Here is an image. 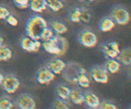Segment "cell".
I'll return each mask as SVG.
<instances>
[{
    "instance_id": "6da1fadb",
    "label": "cell",
    "mask_w": 131,
    "mask_h": 109,
    "mask_svg": "<svg viewBox=\"0 0 131 109\" xmlns=\"http://www.w3.org/2000/svg\"><path fill=\"white\" fill-rule=\"evenodd\" d=\"M42 45L43 49L48 53L61 56L67 52L69 43L65 38L57 34L48 40L43 41Z\"/></svg>"
},
{
    "instance_id": "7a4b0ae2",
    "label": "cell",
    "mask_w": 131,
    "mask_h": 109,
    "mask_svg": "<svg viewBox=\"0 0 131 109\" xmlns=\"http://www.w3.org/2000/svg\"><path fill=\"white\" fill-rule=\"evenodd\" d=\"M47 27V22L43 17L34 15L28 19L26 24V33L29 38L39 40L42 31Z\"/></svg>"
},
{
    "instance_id": "3957f363",
    "label": "cell",
    "mask_w": 131,
    "mask_h": 109,
    "mask_svg": "<svg viewBox=\"0 0 131 109\" xmlns=\"http://www.w3.org/2000/svg\"><path fill=\"white\" fill-rule=\"evenodd\" d=\"M112 19L120 25L124 26L127 24L130 20V15L129 11L124 8H116L111 13Z\"/></svg>"
},
{
    "instance_id": "277c9868",
    "label": "cell",
    "mask_w": 131,
    "mask_h": 109,
    "mask_svg": "<svg viewBox=\"0 0 131 109\" xmlns=\"http://www.w3.org/2000/svg\"><path fill=\"white\" fill-rule=\"evenodd\" d=\"M1 85L6 93L9 94H13L15 93L19 88L20 82L15 76L8 75L3 78Z\"/></svg>"
},
{
    "instance_id": "5b68a950",
    "label": "cell",
    "mask_w": 131,
    "mask_h": 109,
    "mask_svg": "<svg viewBox=\"0 0 131 109\" xmlns=\"http://www.w3.org/2000/svg\"><path fill=\"white\" fill-rule=\"evenodd\" d=\"M79 43L86 47H93L97 43V37L94 33L89 30H84L79 37Z\"/></svg>"
},
{
    "instance_id": "8992f818",
    "label": "cell",
    "mask_w": 131,
    "mask_h": 109,
    "mask_svg": "<svg viewBox=\"0 0 131 109\" xmlns=\"http://www.w3.org/2000/svg\"><path fill=\"white\" fill-rule=\"evenodd\" d=\"M20 47L23 50L28 52H38L42 45V43L39 40H33L29 37H24L20 40Z\"/></svg>"
},
{
    "instance_id": "52a82bcc",
    "label": "cell",
    "mask_w": 131,
    "mask_h": 109,
    "mask_svg": "<svg viewBox=\"0 0 131 109\" xmlns=\"http://www.w3.org/2000/svg\"><path fill=\"white\" fill-rule=\"evenodd\" d=\"M91 75L93 80L101 84H106L108 82V74L106 68L97 66L91 71Z\"/></svg>"
},
{
    "instance_id": "ba28073f",
    "label": "cell",
    "mask_w": 131,
    "mask_h": 109,
    "mask_svg": "<svg viewBox=\"0 0 131 109\" xmlns=\"http://www.w3.org/2000/svg\"><path fill=\"white\" fill-rule=\"evenodd\" d=\"M55 77L56 75L49 68H45L38 71L36 79L39 84L45 85L51 82L55 79Z\"/></svg>"
},
{
    "instance_id": "9c48e42d",
    "label": "cell",
    "mask_w": 131,
    "mask_h": 109,
    "mask_svg": "<svg viewBox=\"0 0 131 109\" xmlns=\"http://www.w3.org/2000/svg\"><path fill=\"white\" fill-rule=\"evenodd\" d=\"M102 52L107 59L117 58L120 52L119 45L115 42L107 43L102 47Z\"/></svg>"
},
{
    "instance_id": "30bf717a",
    "label": "cell",
    "mask_w": 131,
    "mask_h": 109,
    "mask_svg": "<svg viewBox=\"0 0 131 109\" xmlns=\"http://www.w3.org/2000/svg\"><path fill=\"white\" fill-rule=\"evenodd\" d=\"M19 108L21 109H34L36 103L34 98L28 94H23L20 96L17 100Z\"/></svg>"
},
{
    "instance_id": "8fae6325",
    "label": "cell",
    "mask_w": 131,
    "mask_h": 109,
    "mask_svg": "<svg viewBox=\"0 0 131 109\" xmlns=\"http://www.w3.org/2000/svg\"><path fill=\"white\" fill-rule=\"evenodd\" d=\"M48 68L55 75H60L66 68V64L60 59H56L50 63Z\"/></svg>"
},
{
    "instance_id": "7c38bea8",
    "label": "cell",
    "mask_w": 131,
    "mask_h": 109,
    "mask_svg": "<svg viewBox=\"0 0 131 109\" xmlns=\"http://www.w3.org/2000/svg\"><path fill=\"white\" fill-rule=\"evenodd\" d=\"M84 103L91 108H97L101 105V102L99 97L92 93H87L84 95Z\"/></svg>"
},
{
    "instance_id": "4fadbf2b",
    "label": "cell",
    "mask_w": 131,
    "mask_h": 109,
    "mask_svg": "<svg viewBox=\"0 0 131 109\" xmlns=\"http://www.w3.org/2000/svg\"><path fill=\"white\" fill-rule=\"evenodd\" d=\"M46 0H30L29 7L32 11L37 13H41L47 8Z\"/></svg>"
},
{
    "instance_id": "5bb4252c",
    "label": "cell",
    "mask_w": 131,
    "mask_h": 109,
    "mask_svg": "<svg viewBox=\"0 0 131 109\" xmlns=\"http://www.w3.org/2000/svg\"><path fill=\"white\" fill-rule=\"evenodd\" d=\"M69 99L75 105H80L84 103V94L78 89H71Z\"/></svg>"
},
{
    "instance_id": "9a60e30c",
    "label": "cell",
    "mask_w": 131,
    "mask_h": 109,
    "mask_svg": "<svg viewBox=\"0 0 131 109\" xmlns=\"http://www.w3.org/2000/svg\"><path fill=\"white\" fill-rule=\"evenodd\" d=\"M117 58L124 65H131V49H125L120 51Z\"/></svg>"
},
{
    "instance_id": "2e32d148",
    "label": "cell",
    "mask_w": 131,
    "mask_h": 109,
    "mask_svg": "<svg viewBox=\"0 0 131 109\" xmlns=\"http://www.w3.org/2000/svg\"><path fill=\"white\" fill-rule=\"evenodd\" d=\"M106 68L111 74H116L120 69V64L115 59H108L106 63Z\"/></svg>"
},
{
    "instance_id": "e0dca14e",
    "label": "cell",
    "mask_w": 131,
    "mask_h": 109,
    "mask_svg": "<svg viewBox=\"0 0 131 109\" xmlns=\"http://www.w3.org/2000/svg\"><path fill=\"white\" fill-rule=\"evenodd\" d=\"M115 26V23L112 19L105 18L101 20L99 24V29L101 31L109 32L112 30Z\"/></svg>"
},
{
    "instance_id": "ac0fdd59",
    "label": "cell",
    "mask_w": 131,
    "mask_h": 109,
    "mask_svg": "<svg viewBox=\"0 0 131 109\" xmlns=\"http://www.w3.org/2000/svg\"><path fill=\"white\" fill-rule=\"evenodd\" d=\"M71 89L65 85H60L56 88V93L58 97L61 99L67 100L69 99Z\"/></svg>"
},
{
    "instance_id": "d6986e66",
    "label": "cell",
    "mask_w": 131,
    "mask_h": 109,
    "mask_svg": "<svg viewBox=\"0 0 131 109\" xmlns=\"http://www.w3.org/2000/svg\"><path fill=\"white\" fill-rule=\"evenodd\" d=\"M51 26H52V29L53 30V31L58 35L64 34L68 30L67 27L63 23L58 21L52 22Z\"/></svg>"
},
{
    "instance_id": "ffe728a7",
    "label": "cell",
    "mask_w": 131,
    "mask_h": 109,
    "mask_svg": "<svg viewBox=\"0 0 131 109\" xmlns=\"http://www.w3.org/2000/svg\"><path fill=\"white\" fill-rule=\"evenodd\" d=\"M12 52L9 47L3 45L0 47V61H8L12 58Z\"/></svg>"
},
{
    "instance_id": "44dd1931",
    "label": "cell",
    "mask_w": 131,
    "mask_h": 109,
    "mask_svg": "<svg viewBox=\"0 0 131 109\" xmlns=\"http://www.w3.org/2000/svg\"><path fill=\"white\" fill-rule=\"evenodd\" d=\"M90 80L85 74H79L77 75V84L83 88H88L90 86Z\"/></svg>"
},
{
    "instance_id": "7402d4cb",
    "label": "cell",
    "mask_w": 131,
    "mask_h": 109,
    "mask_svg": "<svg viewBox=\"0 0 131 109\" xmlns=\"http://www.w3.org/2000/svg\"><path fill=\"white\" fill-rule=\"evenodd\" d=\"M47 6L53 11H58L63 8L64 5L60 0H46Z\"/></svg>"
},
{
    "instance_id": "603a6c76",
    "label": "cell",
    "mask_w": 131,
    "mask_h": 109,
    "mask_svg": "<svg viewBox=\"0 0 131 109\" xmlns=\"http://www.w3.org/2000/svg\"><path fill=\"white\" fill-rule=\"evenodd\" d=\"M54 36V32L53 31V30L51 28L47 27L42 31L40 36V40H42V41L48 40L52 38Z\"/></svg>"
},
{
    "instance_id": "cb8c5ba5",
    "label": "cell",
    "mask_w": 131,
    "mask_h": 109,
    "mask_svg": "<svg viewBox=\"0 0 131 109\" xmlns=\"http://www.w3.org/2000/svg\"><path fill=\"white\" fill-rule=\"evenodd\" d=\"M81 9H74L70 15V20L73 22H79L81 21Z\"/></svg>"
},
{
    "instance_id": "d4e9b609",
    "label": "cell",
    "mask_w": 131,
    "mask_h": 109,
    "mask_svg": "<svg viewBox=\"0 0 131 109\" xmlns=\"http://www.w3.org/2000/svg\"><path fill=\"white\" fill-rule=\"evenodd\" d=\"M52 107L54 108L58 109L69 108V106H68L67 103L65 102V100L61 99V98L55 100L54 101L53 103H52Z\"/></svg>"
},
{
    "instance_id": "484cf974",
    "label": "cell",
    "mask_w": 131,
    "mask_h": 109,
    "mask_svg": "<svg viewBox=\"0 0 131 109\" xmlns=\"http://www.w3.org/2000/svg\"><path fill=\"white\" fill-rule=\"evenodd\" d=\"M13 107V103L9 100L2 99L0 100V109H10Z\"/></svg>"
},
{
    "instance_id": "4316f807",
    "label": "cell",
    "mask_w": 131,
    "mask_h": 109,
    "mask_svg": "<svg viewBox=\"0 0 131 109\" xmlns=\"http://www.w3.org/2000/svg\"><path fill=\"white\" fill-rule=\"evenodd\" d=\"M91 14L88 10L84 9L81 10V21L85 23H88L90 20Z\"/></svg>"
},
{
    "instance_id": "83f0119b",
    "label": "cell",
    "mask_w": 131,
    "mask_h": 109,
    "mask_svg": "<svg viewBox=\"0 0 131 109\" xmlns=\"http://www.w3.org/2000/svg\"><path fill=\"white\" fill-rule=\"evenodd\" d=\"M29 1L30 0H14V3L19 8L24 9L29 6Z\"/></svg>"
},
{
    "instance_id": "f1b7e54d",
    "label": "cell",
    "mask_w": 131,
    "mask_h": 109,
    "mask_svg": "<svg viewBox=\"0 0 131 109\" xmlns=\"http://www.w3.org/2000/svg\"><path fill=\"white\" fill-rule=\"evenodd\" d=\"M6 20L10 25L12 26H17L18 25V23H19L17 19L15 17L13 16L12 15H10V14L6 17Z\"/></svg>"
},
{
    "instance_id": "f546056e",
    "label": "cell",
    "mask_w": 131,
    "mask_h": 109,
    "mask_svg": "<svg viewBox=\"0 0 131 109\" xmlns=\"http://www.w3.org/2000/svg\"><path fill=\"white\" fill-rule=\"evenodd\" d=\"M10 15V11L6 8L0 6V19H6Z\"/></svg>"
},
{
    "instance_id": "4dcf8cb0",
    "label": "cell",
    "mask_w": 131,
    "mask_h": 109,
    "mask_svg": "<svg viewBox=\"0 0 131 109\" xmlns=\"http://www.w3.org/2000/svg\"><path fill=\"white\" fill-rule=\"evenodd\" d=\"M101 108L104 109H116V107L115 105L112 104L111 103H103L100 105Z\"/></svg>"
},
{
    "instance_id": "1f68e13d",
    "label": "cell",
    "mask_w": 131,
    "mask_h": 109,
    "mask_svg": "<svg viewBox=\"0 0 131 109\" xmlns=\"http://www.w3.org/2000/svg\"><path fill=\"white\" fill-rule=\"evenodd\" d=\"M3 41H4L3 38V37L0 35V47L3 45Z\"/></svg>"
},
{
    "instance_id": "d6a6232c",
    "label": "cell",
    "mask_w": 131,
    "mask_h": 109,
    "mask_svg": "<svg viewBox=\"0 0 131 109\" xmlns=\"http://www.w3.org/2000/svg\"><path fill=\"white\" fill-rule=\"evenodd\" d=\"M3 78H4L3 75L0 73V85H1V84H2V82L3 80Z\"/></svg>"
},
{
    "instance_id": "836d02e7",
    "label": "cell",
    "mask_w": 131,
    "mask_h": 109,
    "mask_svg": "<svg viewBox=\"0 0 131 109\" xmlns=\"http://www.w3.org/2000/svg\"><path fill=\"white\" fill-rule=\"evenodd\" d=\"M96 0H84V1H86V2H88V3H93Z\"/></svg>"
}]
</instances>
